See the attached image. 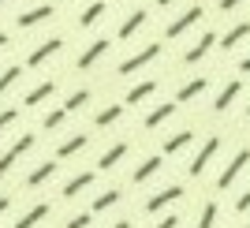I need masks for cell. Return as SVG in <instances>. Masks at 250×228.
Returning <instances> with one entry per match:
<instances>
[{"instance_id":"cb8c5ba5","label":"cell","mask_w":250,"mask_h":228,"mask_svg":"<svg viewBox=\"0 0 250 228\" xmlns=\"http://www.w3.org/2000/svg\"><path fill=\"white\" fill-rule=\"evenodd\" d=\"M124 109H127L124 101H116V105H104L101 113L94 116V127H112L116 120H120V116H124Z\"/></svg>"},{"instance_id":"7c38bea8","label":"cell","mask_w":250,"mask_h":228,"mask_svg":"<svg viewBox=\"0 0 250 228\" xmlns=\"http://www.w3.org/2000/svg\"><path fill=\"white\" fill-rule=\"evenodd\" d=\"M104 11H108V0H90V4L79 11V30H94L97 23L104 19Z\"/></svg>"},{"instance_id":"603a6c76","label":"cell","mask_w":250,"mask_h":228,"mask_svg":"<svg viewBox=\"0 0 250 228\" xmlns=\"http://www.w3.org/2000/svg\"><path fill=\"white\" fill-rule=\"evenodd\" d=\"M239 90H243V83H228L224 90L217 93V101H213V113H228V109H231V101L239 97Z\"/></svg>"},{"instance_id":"e575fe53","label":"cell","mask_w":250,"mask_h":228,"mask_svg":"<svg viewBox=\"0 0 250 228\" xmlns=\"http://www.w3.org/2000/svg\"><path fill=\"white\" fill-rule=\"evenodd\" d=\"M176 225H179V217H176V213H168V217H165V221H157L153 228H176Z\"/></svg>"},{"instance_id":"b9f144b4","label":"cell","mask_w":250,"mask_h":228,"mask_svg":"<svg viewBox=\"0 0 250 228\" xmlns=\"http://www.w3.org/2000/svg\"><path fill=\"white\" fill-rule=\"evenodd\" d=\"M4 4H8V0H0V8H4Z\"/></svg>"},{"instance_id":"f6af8a7d","label":"cell","mask_w":250,"mask_h":228,"mask_svg":"<svg viewBox=\"0 0 250 228\" xmlns=\"http://www.w3.org/2000/svg\"><path fill=\"white\" fill-rule=\"evenodd\" d=\"M247 228H250V225H247Z\"/></svg>"},{"instance_id":"1f68e13d","label":"cell","mask_w":250,"mask_h":228,"mask_svg":"<svg viewBox=\"0 0 250 228\" xmlns=\"http://www.w3.org/2000/svg\"><path fill=\"white\" fill-rule=\"evenodd\" d=\"M15 120H19V109H4V113H0V135H4Z\"/></svg>"},{"instance_id":"83f0119b","label":"cell","mask_w":250,"mask_h":228,"mask_svg":"<svg viewBox=\"0 0 250 228\" xmlns=\"http://www.w3.org/2000/svg\"><path fill=\"white\" fill-rule=\"evenodd\" d=\"M19 75H22V68H19V64H8V68L0 71V93H4V90H11V86L19 83Z\"/></svg>"},{"instance_id":"4316f807","label":"cell","mask_w":250,"mask_h":228,"mask_svg":"<svg viewBox=\"0 0 250 228\" xmlns=\"http://www.w3.org/2000/svg\"><path fill=\"white\" fill-rule=\"evenodd\" d=\"M116 202H120V191L112 187V191H104V195H97V198H94V209H90V213H104V209H112Z\"/></svg>"},{"instance_id":"484cf974","label":"cell","mask_w":250,"mask_h":228,"mask_svg":"<svg viewBox=\"0 0 250 228\" xmlns=\"http://www.w3.org/2000/svg\"><path fill=\"white\" fill-rule=\"evenodd\" d=\"M83 146H86V135H71L67 142L56 146V157H60V161H63V157H75L79 150H83Z\"/></svg>"},{"instance_id":"9c48e42d","label":"cell","mask_w":250,"mask_h":228,"mask_svg":"<svg viewBox=\"0 0 250 228\" xmlns=\"http://www.w3.org/2000/svg\"><path fill=\"white\" fill-rule=\"evenodd\" d=\"M183 198V187H165V191H157V195H149L146 198V213H161V209H168L172 202H179Z\"/></svg>"},{"instance_id":"5bb4252c","label":"cell","mask_w":250,"mask_h":228,"mask_svg":"<svg viewBox=\"0 0 250 228\" xmlns=\"http://www.w3.org/2000/svg\"><path fill=\"white\" fill-rule=\"evenodd\" d=\"M176 105H179V101H165V105H157V109H149L146 120H142V127H146V131H153V127H161L165 120H172V116H176Z\"/></svg>"},{"instance_id":"ee69618b","label":"cell","mask_w":250,"mask_h":228,"mask_svg":"<svg viewBox=\"0 0 250 228\" xmlns=\"http://www.w3.org/2000/svg\"><path fill=\"white\" fill-rule=\"evenodd\" d=\"M108 4H112V0H108Z\"/></svg>"},{"instance_id":"4dcf8cb0","label":"cell","mask_w":250,"mask_h":228,"mask_svg":"<svg viewBox=\"0 0 250 228\" xmlns=\"http://www.w3.org/2000/svg\"><path fill=\"white\" fill-rule=\"evenodd\" d=\"M67 116H71V113H67V109H63V105H60V109H52V113L45 116V131H52V127H60L63 120H67Z\"/></svg>"},{"instance_id":"52a82bcc","label":"cell","mask_w":250,"mask_h":228,"mask_svg":"<svg viewBox=\"0 0 250 228\" xmlns=\"http://www.w3.org/2000/svg\"><path fill=\"white\" fill-rule=\"evenodd\" d=\"M247 165H250V150H239V154H235V157H231V161H228V168L220 172L217 187H220V191H228V187L235 183V180H239V172H243V168H247Z\"/></svg>"},{"instance_id":"d4e9b609","label":"cell","mask_w":250,"mask_h":228,"mask_svg":"<svg viewBox=\"0 0 250 228\" xmlns=\"http://www.w3.org/2000/svg\"><path fill=\"white\" fill-rule=\"evenodd\" d=\"M52 172H56V161H42V165L26 176V187H42L45 180H52Z\"/></svg>"},{"instance_id":"6da1fadb","label":"cell","mask_w":250,"mask_h":228,"mask_svg":"<svg viewBox=\"0 0 250 228\" xmlns=\"http://www.w3.org/2000/svg\"><path fill=\"white\" fill-rule=\"evenodd\" d=\"M161 52H165V45H161V42H149V45H142L138 52H131L127 60H120V68H116V71H120V75H135V71H142V68H149Z\"/></svg>"},{"instance_id":"2e32d148","label":"cell","mask_w":250,"mask_h":228,"mask_svg":"<svg viewBox=\"0 0 250 228\" xmlns=\"http://www.w3.org/2000/svg\"><path fill=\"white\" fill-rule=\"evenodd\" d=\"M157 79H142V83H135L131 90H127V97H124V105H138V101H146V97H153L157 93Z\"/></svg>"},{"instance_id":"277c9868","label":"cell","mask_w":250,"mask_h":228,"mask_svg":"<svg viewBox=\"0 0 250 228\" xmlns=\"http://www.w3.org/2000/svg\"><path fill=\"white\" fill-rule=\"evenodd\" d=\"M34 142H38L34 135H19V138H15V142H11L8 150L0 154V176H8L11 168H15V161H19V157L26 154V150H34Z\"/></svg>"},{"instance_id":"74e56055","label":"cell","mask_w":250,"mask_h":228,"mask_svg":"<svg viewBox=\"0 0 250 228\" xmlns=\"http://www.w3.org/2000/svg\"><path fill=\"white\" fill-rule=\"evenodd\" d=\"M239 71H243V75H250V56H243V60H239Z\"/></svg>"},{"instance_id":"44dd1931","label":"cell","mask_w":250,"mask_h":228,"mask_svg":"<svg viewBox=\"0 0 250 228\" xmlns=\"http://www.w3.org/2000/svg\"><path fill=\"white\" fill-rule=\"evenodd\" d=\"M161 165H165V157H161V154H149L146 161L135 168V183H146L149 176H157V172H161Z\"/></svg>"},{"instance_id":"f1b7e54d","label":"cell","mask_w":250,"mask_h":228,"mask_svg":"<svg viewBox=\"0 0 250 228\" xmlns=\"http://www.w3.org/2000/svg\"><path fill=\"white\" fill-rule=\"evenodd\" d=\"M217 213H220L217 202H206V206H202V217H198V225H194V228H213V225H217Z\"/></svg>"},{"instance_id":"ab89813d","label":"cell","mask_w":250,"mask_h":228,"mask_svg":"<svg viewBox=\"0 0 250 228\" xmlns=\"http://www.w3.org/2000/svg\"><path fill=\"white\" fill-rule=\"evenodd\" d=\"M157 8H172V4H176V0H153Z\"/></svg>"},{"instance_id":"8d00e7d4","label":"cell","mask_w":250,"mask_h":228,"mask_svg":"<svg viewBox=\"0 0 250 228\" xmlns=\"http://www.w3.org/2000/svg\"><path fill=\"white\" fill-rule=\"evenodd\" d=\"M8 209H11V198H4V195H0V217H4Z\"/></svg>"},{"instance_id":"d6a6232c","label":"cell","mask_w":250,"mask_h":228,"mask_svg":"<svg viewBox=\"0 0 250 228\" xmlns=\"http://www.w3.org/2000/svg\"><path fill=\"white\" fill-rule=\"evenodd\" d=\"M90 225H94V213H79V217H71L63 228H90Z\"/></svg>"},{"instance_id":"5b68a950","label":"cell","mask_w":250,"mask_h":228,"mask_svg":"<svg viewBox=\"0 0 250 228\" xmlns=\"http://www.w3.org/2000/svg\"><path fill=\"white\" fill-rule=\"evenodd\" d=\"M217 154H220V135H213V138H206V142H202V150L194 154V161H190V168H187V172H190L194 180H198L202 172L209 168V161H213Z\"/></svg>"},{"instance_id":"7402d4cb","label":"cell","mask_w":250,"mask_h":228,"mask_svg":"<svg viewBox=\"0 0 250 228\" xmlns=\"http://www.w3.org/2000/svg\"><path fill=\"white\" fill-rule=\"evenodd\" d=\"M94 180H97V172H79L75 180H67V183H63V198H75V195H83L86 187H94Z\"/></svg>"},{"instance_id":"f546056e","label":"cell","mask_w":250,"mask_h":228,"mask_svg":"<svg viewBox=\"0 0 250 228\" xmlns=\"http://www.w3.org/2000/svg\"><path fill=\"white\" fill-rule=\"evenodd\" d=\"M86 101H90V90H75L71 97L63 101V109H67V113H79V109H83Z\"/></svg>"},{"instance_id":"4fadbf2b","label":"cell","mask_w":250,"mask_h":228,"mask_svg":"<svg viewBox=\"0 0 250 228\" xmlns=\"http://www.w3.org/2000/svg\"><path fill=\"white\" fill-rule=\"evenodd\" d=\"M127 154H131V142H112V146L101 154V161H97V172H108V168H116Z\"/></svg>"},{"instance_id":"3957f363","label":"cell","mask_w":250,"mask_h":228,"mask_svg":"<svg viewBox=\"0 0 250 228\" xmlns=\"http://www.w3.org/2000/svg\"><path fill=\"white\" fill-rule=\"evenodd\" d=\"M56 15V4H34V8L19 11V19H15V26L19 30H34V26H45V23Z\"/></svg>"},{"instance_id":"ffe728a7","label":"cell","mask_w":250,"mask_h":228,"mask_svg":"<svg viewBox=\"0 0 250 228\" xmlns=\"http://www.w3.org/2000/svg\"><path fill=\"white\" fill-rule=\"evenodd\" d=\"M190 142H194V131H190V127H183V131H176V135H168V138H165V157L179 154V150H187Z\"/></svg>"},{"instance_id":"30bf717a","label":"cell","mask_w":250,"mask_h":228,"mask_svg":"<svg viewBox=\"0 0 250 228\" xmlns=\"http://www.w3.org/2000/svg\"><path fill=\"white\" fill-rule=\"evenodd\" d=\"M213 45H217V30H202V38L190 45L187 52H183V64H198V60H206Z\"/></svg>"},{"instance_id":"f35d334b","label":"cell","mask_w":250,"mask_h":228,"mask_svg":"<svg viewBox=\"0 0 250 228\" xmlns=\"http://www.w3.org/2000/svg\"><path fill=\"white\" fill-rule=\"evenodd\" d=\"M8 45H11V38H8L4 30H0V49H8Z\"/></svg>"},{"instance_id":"7a4b0ae2","label":"cell","mask_w":250,"mask_h":228,"mask_svg":"<svg viewBox=\"0 0 250 228\" xmlns=\"http://www.w3.org/2000/svg\"><path fill=\"white\" fill-rule=\"evenodd\" d=\"M202 19H206V8H202V4H190L187 11H179L176 19H172V23L165 26V38H168V42H172V38H183V34H187V30H194V26H198Z\"/></svg>"},{"instance_id":"d6986e66","label":"cell","mask_w":250,"mask_h":228,"mask_svg":"<svg viewBox=\"0 0 250 228\" xmlns=\"http://www.w3.org/2000/svg\"><path fill=\"white\" fill-rule=\"evenodd\" d=\"M206 86H209V79H206V75H198V79H187V83L179 86L176 101H179V105H183V101H194L198 93H206Z\"/></svg>"},{"instance_id":"7bdbcfd3","label":"cell","mask_w":250,"mask_h":228,"mask_svg":"<svg viewBox=\"0 0 250 228\" xmlns=\"http://www.w3.org/2000/svg\"><path fill=\"white\" fill-rule=\"evenodd\" d=\"M247 116H250V105H247Z\"/></svg>"},{"instance_id":"836d02e7","label":"cell","mask_w":250,"mask_h":228,"mask_svg":"<svg viewBox=\"0 0 250 228\" xmlns=\"http://www.w3.org/2000/svg\"><path fill=\"white\" fill-rule=\"evenodd\" d=\"M235 209H239V213H247V209H250V187L243 191L239 198H235Z\"/></svg>"},{"instance_id":"60d3db41","label":"cell","mask_w":250,"mask_h":228,"mask_svg":"<svg viewBox=\"0 0 250 228\" xmlns=\"http://www.w3.org/2000/svg\"><path fill=\"white\" fill-rule=\"evenodd\" d=\"M112 228H131V221H116V225Z\"/></svg>"},{"instance_id":"ba28073f","label":"cell","mask_w":250,"mask_h":228,"mask_svg":"<svg viewBox=\"0 0 250 228\" xmlns=\"http://www.w3.org/2000/svg\"><path fill=\"white\" fill-rule=\"evenodd\" d=\"M63 49V38H49V42H42L38 49H30L26 52V68H42L45 60H52L56 52Z\"/></svg>"},{"instance_id":"9a60e30c","label":"cell","mask_w":250,"mask_h":228,"mask_svg":"<svg viewBox=\"0 0 250 228\" xmlns=\"http://www.w3.org/2000/svg\"><path fill=\"white\" fill-rule=\"evenodd\" d=\"M247 38H250V23H235V26H231L224 38H217V45H220L224 52H231V49H239Z\"/></svg>"},{"instance_id":"d590c367","label":"cell","mask_w":250,"mask_h":228,"mask_svg":"<svg viewBox=\"0 0 250 228\" xmlns=\"http://www.w3.org/2000/svg\"><path fill=\"white\" fill-rule=\"evenodd\" d=\"M239 4H243V0H220L217 8H220V11H235V8H239Z\"/></svg>"},{"instance_id":"ac0fdd59","label":"cell","mask_w":250,"mask_h":228,"mask_svg":"<svg viewBox=\"0 0 250 228\" xmlns=\"http://www.w3.org/2000/svg\"><path fill=\"white\" fill-rule=\"evenodd\" d=\"M52 93H56V83H52V79H45V83H38V86H30V90H26V97H22V105H42V101H49Z\"/></svg>"},{"instance_id":"e0dca14e","label":"cell","mask_w":250,"mask_h":228,"mask_svg":"<svg viewBox=\"0 0 250 228\" xmlns=\"http://www.w3.org/2000/svg\"><path fill=\"white\" fill-rule=\"evenodd\" d=\"M49 209H52L49 202H38V206H30V209H26V213H22L19 221H15V228H38L45 217H49Z\"/></svg>"},{"instance_id":"8992f818","label":"cell","mask_w":250,"mask_h":228,"mask_svg":"<svg viewBox=\"0 0 250 228\" xmlns=\"http://www.w3.org/2000/svg\"><path fill=\"white\" fill-rule=\"evenodd\" d=\"M112 49V42H108V38H94V42L86 45L83 52H79V60H75V68H79V71H90V68H94L97 60H101L104 52Z\"/></svg>"},{"instance_id":"8fae6325","label":"cell","mask_w":250,"mask_h":228,"mask_svg":"<svg viewBox=\"0 0 250 228\" xmlns=\"http://www.w3.org/2000/svg\"><path fill=\"white\" fill-rule=\"evenodd\" d=\"M146 19H149V11H146V8H135V11H131V15H127L124 23H120L116 38H120V42H131V38H135V34L142 30V26H146Z\"/></svg>"}]
</instances>
